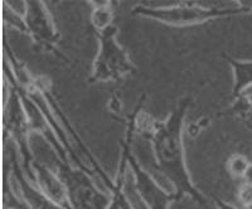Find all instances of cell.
I'll list each match as a JSON object with an SVG mask.
<instances>
[{
	"mask_svg": "<svg viewBox=\"0 0 252 209\" xmlns=\"http://www.w3.org/2000/svg\"><path fill=\"white\" fill-rule=\"evenodd\" d=\"M120 174L121 175H119L118 179H116V181H115V185H116V188H115V190L112 192V199H111V202H110L109 206H107L106 209H121L119 190H120L121 185H123L124 180H125V177H124V173H120Z\"/></svg>",
	"mask_w": 252,
	"mask_h": 209,
	"instance_id": "obj_15",
	"label": "cell"
},
{
	"mask_svg": "<svg viewBox=\"0 0 252 209\" xmlns=\"http://www.w3.org/2000/svg\"><path fill=\"white\" fill-rule=\"evenodd\" d=\"M3 19L4 23L14 28L18 32L27 34L26 22H24V12H18L8 1L3 3Z\"/></svg>",
	"mask_w": 252,
	"mask_h": 209,
	"instance_id": "obj_13",
	"label": "cell"
},
{
	"mask_svg": "<svg viewBox=\"0 0 252 209\" xmlns=\"http://www.w3.org/2000/svg\"><path fill=\"white\" fill-rule=\"evenodd\" d=\"M251 161L247 159V156L242 154H233L228 158L226 163V169L229 177H232L233 179H242L246 173L247 168H249Z\"/></svg>",
	"mask_w": 252,
	"mask_h": 209,
	"instance_id": "obj_14",
	"label": "cell"
},
{
	"mask_svg": "<svg viewBox=\"0 0 252 209\" xmlns=\"http://www.w3.org/2000/svg\"><path fill=\"white\" fill-rule=\"evenodd\" d=\"M242 179H244V183L251 184V185H252V161L250 163L249 168H247L246 173H245V175H244V178H242Z\"/></svg>",
	"mask_w": 252,
	"mask_h": 209,
	"instance_id": "obj_17",
	"label": "cell"
},
{
	"mask_svg": "<svg viewBox=\"0 0 252 209\" xmlns=\"http://www.w3.org/2000/svg\"><path fill=\"white\" fill-rule=\"evenodd\" d=\"M190 103V98H183L164 120H149L146 126L135 127V130L144 129V134L150 139L158 169L174 185L178 199L188 194L202 207L209 209L206 198L193 185L184 160L183 127Z\"/></svg>",
	"mask_w": 252,
	"mask_h": 209,
	"instance_id": "obj_1",
	"label": "cell"
},
{
	"mask_svg": "<svg viewBox=\"0 0 252 209\" xmlns=\"http://www.w3.org/2000/svg\"><path fill=\"white\" fill-rule=\"evenodd\" d=\"M223 115L233 116L244 121L246 125L252 127V86L238 93L233 97V102L231 106L226 109Z\"/></svg>",
	"mask_w": 252,
	"mask_h": 209,
	"instance_id": "obj_11",
	"label": "cell"
},
{
	"mask_svg": "<svg viewBox=\"0 0 252 209\" xmlns=\"http://www.w3.org/2000/svg\"><path fill=\"white\" fill-rule=\"evenodd\" d=\"M135 131L134 122L130 120L129 130L126 135V144L124 145V152L126 154L127 166L130 168L134 177V188L139 198L148 209H169L173 201L178 199L175 193H170L164 189L160 184L155 180L150 173L146 172L143 166L136 161L130 151V139Z\"/></svg>",
	"mask_w": 252,
	"mask_h": 209,
	"instance_id": "obj_4",
	"label": "cell"
},
{
	"mask_svg": "<svg viewBox=\"0 0 252 209\" xmlns=\"http://www.w3.org/2000/svg\"><path fill=\"white\" fill-rule=\"evenodd\" d=\"M250 13H252V4L240 1L228 6L203 5L198 1H181L169 6H148L141 4L134 6L131 10V14L135 17L155 20L175 28L198 26L220 18L226 19Z\"/></svg>",
	"mask_w": 252,
	"mask_h": 209,
	"instance_id": "obj_2",
	"label": "cell"
},
{
	"mask_svg": "<svg viewBox=\"0 0 252 209\" xmlns=\"http://www.w3.org/2000/svg\"><path fill=\"white\" fill-rule=\"evenodd\" d=\"M233 72V90L232 97L252 86V60H237L228 55H223Z\"/></svg>",
	"mask_w": 252,
	"mask_h": 209,
	"instance_id": "obj_10",
	"label": "cell"
},
{
	"mask_svg": "<svg viewBox=\"0 0 252 209\" xmlns=\"http://www.w3.org/2000/svg\"><path fill=\"white\" fill-rule=\"evenodd\" d=\"M238 202L242 204V207H246L252 203V185L251 184L244 183L238 188L237 193Z\"/></svg>",
	"mask_w": 252,
	"mask_h": 209,
	"instance_id": "obj_16",
	"label": "cell"
},
{
	"mask_svg": "<svg viewBox=\"0 0 252 209\" xmlns=\"http://www.w3.org/2000/svg\"><path fill=\"white\" fill-rule=\"evenodd\" d=\"M118 27L114 24L102 32L96 33L98 51L92 63L90 83L115 82L136 72V67L130 60L127 52L118 42Z\"/></svg>",
	"mask_w": 252,
	"mask_h": 209,
	"instance_id": "obj_3",
	"label": "cell"
},
{
	"mask_svg": "<svg viewBox=\"0 0 252 209\" xmlns=\"http://www.w3.org/2000/svg\"><path fill=\"white\" fill-rule=\"evenodd\" d=\"M58 175L66 184L72 209H106L112 199L94 185L86 172L62 164Z\"/></svg>",
	"mask_w": 252,
	"mask_h": 209,
	"instance_id": "obj_5",
	"label": "cell"
},
{
	"mask_svg": "<svg viewBox=\"0 0 252 209\" xmlns=\"http://www.w3.org/2000/svg\"><path fill=\"white\" fill-rule=\"evenodd\" d=\"M32 181L39 188L47 197L62 207L63 209H72L69 204L68 190L58 173L49 169L43 164L33 161L32 164Z\"/></svg>",
	"mask_w": 252,
	"mask_h": 209,
	"instance_id": "obj_8",
	"label": "cell"
},
{
	"mask_svg": "<svg viewBox=\"0 0 252 209\" xmlns=\"http://www.w3.org/2000/svg\"><path fill=\"white\" fill-rule=\"evenodd\" d=\"M244 209H252V203H251V204H249V206L244 207Z\"/></svg>",
	"mask_w": 252,
	"mask_h": 209,
	"instance_id": "obj_19",
	"label": "cell"
},
{
	"mask_svg": "<svg viewBox=\"0 0 252 209\" xmlns=\"http://www.w3.org/2000/svg\"><path fill=\"white\" fill-rule=\"evenodd\" d=\"M216 206H217V209H237L229 203L223 202L222 199H218V198H216Z\"/></svg>",
	"mask_w": 252,
	"mask_h": 209,
	"instance_id": "obj_18",
	"label": "cell"
},
{
	"mask_svg": "<svg viewBox=\"0 0 252 209\" xmlns=\"http://www.w3.org/2000/svg\"><path fill=\"white\" fill-rule=\"evenodd\" d=\"M13 186L18 197L23 201L28 209H63L53 201H51L42 190L35 185L19 168V163L13 159Z\"/></svg>",
	"mask_w": 252,
	"mask_h": 209,
	"instance_id": "obj_9",
	"label": "cell"
},
{
	"mask_svg": "<svg viewBox=\"0 0 252 209\" xmlns=\"http://www.w3.org/2000/svg\"><path fill=\"white\" fill-rule=\"evenodd\" d=\"M91 26L94 32L100 33L114 26V3L112 1H91Z\"/></svg>",
	"mask_w": 252,
	"mask_h": 209,
	"instance_id": "obj_12",
	"label": "cell"
},
{
	"mask_svg": "<svg viewBox=\"0 0 252 209\" xmlns=\"http://www.w3.org/2000/svg\"><path fill=\"white\" fill-rule=\"evenodd\" d=\"M4 126H5V131L9 132L10 138L19 149L20 156L23 159L24 169L28 173V178L29 175L32 178V164L34 161L32 156L31 148H29V138H31L32 130L19 92L12 85H10V93H9L8 103H6V118Z\"/></svg>",
	"mask_w": 252,
	"mask_h": 209,
	"instance_id": "obj_7",
	"label": "cell"
},
{
	"mask_svg": "<svg viewBox=\"0 0 252 209\" xmlns=\"http://www.w3.org/2000/svg\"><path fill=\"white\" fill-rule=\"evenodd\" d=\"M24 22L27 35L32 38L35 48L62 56L56 48L60 43L61 34L44 1L27 0L24 5Z\"/></svg>",
	"mask_w": 252,
	"mask_h": 209,
	"instance_id": "obj_6",
	"label": "cell"
}]
</instances>
